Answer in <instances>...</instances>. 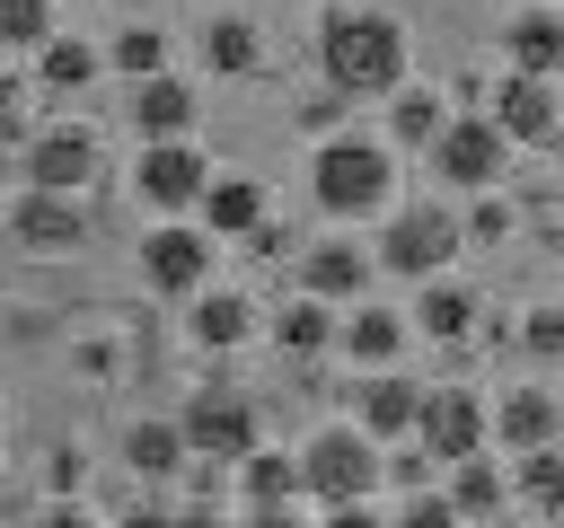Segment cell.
<instances>
[{
    "label": "cell",
    "instance_id": "13",
    "mask_svg": "<svg viewBox=\"0 0 564 528\" xmlns=\"http://www.w3.org/2000/svg\"><path fill=\"white\" fill-rule=\"evenodd\" d=\"M273 220V194H264V176H247V167H212L203 176V202H194V229L220 246V238H256Z\"/></svg>",
    "mask_w": 564,
    "mask_h": 528
},
{
    "label": "cell",
    "instance_id": "2",
    "mask_svg": "<svg viewBox=\"0 0 564 528\" xmlns=\"http://www.w3.org/2000/svg\"><path fill=\"white\" fill-rule=\"evenodd\" d=\"M308 194H317V211L326 220H379L388 202H397V150L379 141V132H326L317 150H308Z\"/></svg>",
    "mask_w": 564,
    "mask_h": 528
},
{
    "label": "cell",
    "instance_id": "31",
    "mask_svg": "<svg viewBox=\"0 0 564 528\" xmlns=\"http://www.w3.org/2000/svg\"><path fill=\"white\" fill-rule=\"evenodd\" d=\"M44 35H62L53 0H0V53H35Z\"/></svg>",
    "mask_w": 564,
    "mask_h": 528
},
{
    "label": "cell",
    "instance_id": "25",
    "mask_svg": "<svg viewBox=\"0 0 564 528\" xmlns=\"http://www.w3.org/2000/svg\"><path fill=\"white\" fill-rule=\"evenodd\" d=\"M229 475H238V510H273V502H300V458H291V449H264V440H256V449H247Z\"/></svg>",
    "mask_w": 564,
    "mask_h": 528
},
{
    "label": "cell",
    "instance_id": "22",
    "mask_svg": "<svg viewBox=\"0 0 564 528\" xmlns=\"http://www.w3.org/2000/svg\"><path fill=\"white\" fill-rule=\"evenodd\" d=\"M423 299L405 308V326L423 334V343H467L476 334V290L467 282H449V273H432V282H414Z\"/></svg>",
    "mask_w": 564,
    "mask_h": 528
},
{
    "label": "cell",
    "instance_id": "30",
    "mask_svg": "<svg viewBox=\"0 0 564 528\" xmlns=\"http://www.w3.org/2000/svg\"><path fill=\"white\" fill-rule=\"evenodd\" d=\"M106 70L115 79H150V70H167V26H115V44H106Z\"/></svg>",
    "mask_w": 564,
    "mask_h": 528
},
{
    "label": "cell",
    "instance_id": "5",
    "mask_svg": "<svg viewBox=\"0 0 564 528\" xmlns=\"http://www.w3.org/2000/svg\"><path fill=\"white\" fill-rule=\"evenodd\" d=\"M423 158H432V176H441L449 194H494V185L511 176V141L485 123V106L449 114V123H441V141H432Z\"/></svg>",
    "mask_w": 564,
    "mask_h": 528
},
{
    "label": "cell",
    "instance_id": "16",
    "mask_svg": "<svg viewBox=\"0 0 564 528\" xmlns=\"http://www.w3.org/2000/svg\"><path fill=\"white\" fill-rule=\"evenodd\" d=\"M194 123H203V88L194 79H176V70L132 79V132L141 141H194Z\"/></svg>",
    "mask_w": 564,
    "mask_h": 528
},
{
    "label": "cell",
    "instance_id": "32",
    "mask_svg": "<svg viewBox=\"0 0 564 528\" xmlns=\"http://www.w3.org/2000/svg\"><path fill=\"white\" fill-rule=\"evenodd\" d=\"M511 229H520V211H511L502 194H476V202L458 211V238H467V246H502Z\"/></svg>",
    "mask_w": 564,
    "mask_h": 528
},
{
    "label": "cell",
    "instance_id": "17",
    "mask_svg": "<svg viewBox=\"0 0 564 528\" xmlns=\"http://www.w3.org/2000/svg\"><path fill=\"white\" fill-rule=\"evenodd\" d=\"M432 493L458 510V528H476V519H502V510H511V466H502L494 449H476V458H449Z\"/></svg>",
    "mask_w": 564,
    "mask_h": 528
},
{
    "label": "cell",
    "instance_id": "3",
    "mask_svg": "<svg viewBox=\"0 0 564 528\" xmlns=\"http://www.w3.org/2000/svg\"><path fill=\"white\" fill-rule=\"evenodd\" d=\"M458 246H467V238H458V211H449V202H388L370 264L397 273V282H432V273L458 264Z\"/></svg>",
    "mask_w": 564,
    "mask_h": 528
},
{
    "label": "cell",
    "instance_id": "6",
    "mask_svg": "<svg viewBox=\"0 0 564 528\" xmlns=\"http://www.w3.org/2000/svg\"><path fill=\"white\" fill-rule=\"evenodd\" d=\"M176 440H185V458H203V466H238V458L264 440V422H256V405H247L238 387H194L185 414H176Z\"/></svg>",
    "mask_w": 564,
    "mask_h": 528
},
{
    "label": "cell",
    "instance_id": "46",
    "mask_svg": "<svg viewBox=\"0 0 564 528\" xmlns=\"http://www.w3.org/2000/svg\"><path fill=\"white\" fill-rule=\"evenodd\" d=\"M555 18H564V0H555Z\"/></svg>",
    "mask_w": 564,
    "mask_h": 528
},
{
    "label": "cell",
    "instance_id": "34",
    "mask_svg": "<svg viewBox=\"0 0 564 528\" xmlns=\"http://www.w3.org/2000/svg\"><path fill=\"white\" fill-rule=\"evenodd\" d=\"M529 326H520V352L529 361H564V308H520Z\"/></svg>",
    "mask_w": 564,
    "mask_h": 528
},
{
    "label": "cell",
    "instance_id": "7",
    "mask_svg": "<svg viewBox=\"0 0 564 528\" xmlns=\"http://www.w3.org/2000/svg\"><path fill=\"white\" fill-rule=\"evenodd\" d=\"M106 176V141L79 123V114H53L35 141H26V185L35 194H88Z\"/></svg>",
    "mask_w": 564,
    "mask_h": 528
},
{
    "label": "cell",
    "instance_id": "37",
    "mask_svg": "<svg viewBox=\"0 0 564 528\" xmlns=\"http://www.w3.org/2000/svg\"><path fill=\"white\" fill-rule=\"evenodd\" d=\"M300 123H308L317 141H326V132H344V97H335V88H317V97L300 106Z\"/></svg>",
    "mask_w": 564,
    "mask_h": 528
},
{
    "label": "cell",
    "instance_id": "47",
    "mask_svg": "<svg viewBox=\"0 0 564 528\" xmlns=\"http://www.w3.org/2000/svg\"><path fill=\"white\" fill-rule=\"evenodd\" d=\"M555 405H564V387H555Z\"/></svg>",
    "mask_w": 564,
    "mask_h": 528
},
{
    "label": "cell",
    "instance_id": "15",
    "mask_svg": "<svg viewBox=\"0 0 564 528\" xmlns=\"http://www.w3.org/2000/svg\"><path fill=\"white\" fill-rule=\"evenodd\" d=\"M405 343H414V326H405V308H388V299H352V308L335 317V352H344L352 370H397Z\"/></svg>",
    "mask_w": 564,
    "mask_h": 528
},
{
    "label": "cell",
    "instance_id": "26",
    "mask_svg": "<svg viewBox=\"0 0 564 528\" xmlns=\"http://www.w3.org/2000/svg\"><path fill=\"white\" fill-rule=\"evenodd\" d=\"M97 70H106V53L79 44V35H44V44H35V88H44V97H79Z\"/></svg>",
    "mask_w": 564,
    "mask_h": 528
},
{
    "label": "cell",
    "instance_id": "20",
    "mask_svg": "<svg viewBox=\"0 0 564 528\" xmlns=\"http://www.w3.org/2000/svg\"><path fill=\"white\" fill-rule=\"evenodd\" d=\"M9 229L35 246V255H62V246H79L88 238V211H79V194H18V211H9Z\"/></svg>",
    "mask_w": 564,
    "mask_h": 528
},
{
    "label": "cell",
    "instance_id": "11",
    "mask_svg": "<svg viewBox=\"0 0 564 528\" xmlns=\"http://www.w3.org/2000/svg\"><path fill=\"white\" fill-rule=\"evenodd\" d=\"M485 123H494L511 150H546V141H555V123H564V79H520V70H502V79H494Z\"/></svg>",
    "mask_w": 564,
    "mask_h": 528
},
{
    "label": "cell",
    "instance_id": "18",
    "mask_svg": "<svg viewBox=\"0 0 564 528\" xmlns=\"http://www.w3.org/2000/svg\"><path fill=\"white\" fill-rule=\"evenodd\" d=\"M414 405H423V387H414L405 370H370V378L352 387V414H344V422H352L361 440H379V449H388V440H405V431H414Z\"/></svg>",
    "mask_w": 564,
    "mask_h": 528
},
{
    "label": "cell",
    "instance_id": "21",
    "mask_svg": "<svg viewBox=\"0 0 564 528\" xmlns=\"http://www.w3.org/2000/svg\"><path fill=\"white\" fill-rule=\"evenodd\" d=\"M185 334H194V352H238V343H256V299L247 290H194Z\"/></svg>",
    "mask_w": 564,
    "mask_h": 528
},
{
    "label": "cell",
    "instance_id": "8",
    "mask_svg": "<svg viewBox=\"0 0 564 528\" xmlns=\"http://www.w3.org/2000/svg\"><path fill=\"white\" fill-rule=\"evenodd\" d=\"M203 176H212V158H203L194 141H141V158H132V194H141V211H159V220H194Z\"/></svg>",
    "mask_w": 564,
    "mask_h": 528
},
{
    "label": "cell",
    "instance_id": "4",
    "mask_svg": "<svg viewBox=\"0 0 564 528\" xmlns=\"http://www.w3.org/2000/svg\"><path fill=\"white\" fill-rule=\"evenodd\" d=\"M300 502H370L379 493V440H361L352 422H317L300 449Z\"/></svg>",
    "mask_w": 564,
    "mask_h": 528
},
{
    "label": "cell",
    "instance_id": "14",
    "mask_svg": "<svg viewBox=\"0 0 564 528\" xmlns=\"http://www.w3.org/2000/svg\"><path fill=\"white\" fill-rule=\"evenodd\" d=\"M370 282H379L370 246H352V238H317V246H300V290H308V299L352 308V299H370Z\"/></svg>",
    "mask_w": 564,
    "mask_h": 528
},
{
    "label": "cell",
    "instance_id": "39",
    "mask_svg": "<svg viewBox=\"0 0 564 528\" xmlns=\"http://www.w3.org/2000/svg\"><path fill=\"white\" fill-rule=\"evenodd\" d=\"M35 528H106V519H97V510L70 493V502H44V510H35Z\"/></svg>",
    "mask_w": 564,
    "mask_h": 528
},
{
    "label": "cell",
    "instance_id": "29",
    "mask_svg": "<svg viewBox=\"0 0 564 528\" xmlns=\"http://www.w3.org/2000/svg\"><path fill=\"white\" fill-rule=\"evenodd\" d=\"M203 62H212L220 79H247V70L264 62V44H256V26L229 9V18H212V26H203Z\"/></svg>",
    "mask_w": 564,
    "mask_h": 528
},
{
    "label": "cell",
    "instance_id": "28",
    "mask_svg": "<svg viewBox=\"0 0 564 528\" xmlns=\"http://www.w3.org/2000/svg\"><path fill=\"white\" fill-rule=\"evenodd\" d=\"M502 466H511V502H529L538 519L564 510V440L555 449H529V458H502Z\"/></svg>",
    "mask_w": 564,
    "mask_h": 528
},
{
    "label": "cell",
    "instance_id": "10",
    "mask_svg": "<svg viewBox=\"0 0 564 528\" xmlns=\"http://www.w3.org/2000/svg\"><path fill=\"white\" fill-rule=\"evenodd\" d=\"M432 466H449V458H476L485 449V396L476 387H423V405H414V431H405Z\"/></svg>",
    "mask_w": 564,
    "mask_h": 528
},
{
    "label": "cell",
    "instance_id": "19",
    "mask_svg": "<svg viewBox=\"0 0 564 528\" xmlns=\"http://www.w3.org/2000/svg\"><path fill=\"white\" fill-rule=\"evenodd\" d=\"M502 70H520V79H564V18H555V0L511 9V26H502Z\"/></svg>",
    "mask_w": 564,
    "mask_h": 528
},
{
    "label": "cell",
    "instance_id": "1",
    "mask_svg": "<svg viewBox=\"0 0 564 528\" xmlns=\"http://www.w3.org/2000/svg\"><path fill=\"white\" fill-rule=\"evenodd\" d=\"M317 70H326V88L352 106V97H397L405 79H414V35H405V18L397 9H326V26H317Z\"/></svg>",
    "mask_w": 564,
    "mask_h": 528
},
{
    "label": "cell",
    "instance_id": "12",
    "mask_svg": "<svg viewBox=\"0 0 564 528\" xmlns=\"http://www.w3.org/2000/svg\"><path fill=\"white\" fill-rule=\"evenodd\" d=\"M555 440H564V405H555V387H502V396L485 405V449L529 458V449H555Z\"/></svg>",
    "mask_w": 564,
    "mask_h": 528
},
{
    "label": "cell",
    "instance_id": "33",
    "mask_svg": "<svg viewBox=\"0 0 564 528\" xmlns=\"http://www.w3.org/2000/svg\"><path fill=\"white\" fill-rule=\"evenodd\" d=\"M432 475H441V466H432L414 440H388V449H379V484H397V493H432Z\"/></svg>",
    "mask_w": 564,
    "mask_h": 528
},
{
    "label": "cell",
    "instance_id": "23",
    "mask_svg": "<svg viewBox=\"0 0 564 528\" xmlns=\"http://www.w3.org/2000/svg\"><path fill=\"white\" fill-rule=\"evenodd\" d=\"M449 114H458V106H449L432 79H405V88L388 97V150H432Z\"/></svg>",
    "mask_w": 564,
    "mask_h": 528
},
{
    "label": "cell",
    "instance_id": "9",
    "mask_svg": "<svg viewBox=\"0 0 564 528\" xmlns=\"http://www.w3.org/2000/svg\"><path fill=\"white\" fill-rule=\"evenodd\" d=\"M212 238L194 229V220H159V229H141V282L159 290V299H194V290H212Z\"/></svg>",
    "mask_w": 564,
    "mask_h": 528
},
{
    "label": "cell",
    "instance_id": "40",
    "mask_svg": "<svg viewBox=\"0 0 564 528\" xmlns=\"http://www.w3.org/2000/svg\"><path fill=\"white\" fill-rule=\"evenodd\" d=\"M229 528H308V510L300 502H273V510H238Z\"/></svg>",
    "mask_w": 564,
    "mask_h": 528
},
{
    "label": "cell",
    "instance_id": "41",
    "mask_svg": "<svg viewBox=\"0 0 564 528\" xmlns=\"http://www.w3.org/2000/svg\"><path fill=\"white\" fill-rule=\"evenodd\" d=\"M167 528H229V510L203 493V502H185V510H167Z\"/></svg>",
    "mask_w": 564,
    "mask_h": 528
},
{
    "label": "cell",
    "instance_id": "44",
    "mask_svg": "<svg viewBox=\"0 0 564 528\" xmlns=\"http://www.w3.org/2000/svg\"><path fill=\"white\" fill-rule=\"evenodd\" d=\"M546 150H564V123H555V141H546Z\"/></svg>",
    "mask_w": 564,
    "mask_h": 528
},
{
    "label": "cell",
    "instance_id": "27",
    "mask_svg": "<svg viewBox=\"0 0 564 528\" xmlns=\"http://www.w3.org/2000/svg\"><path fill=\"white\" fill-rule=\"evenodd\" d=\"M123 466H132L141 484H167V475H185V440H176V422H167V414L132 422V431H123Z\"/></svg>",
    "mask_w": 564,
    "mask_h": 528
},
{
    "label": "cell",
    "instance_id": "24",
    "mask_svg": "<svg viewBox=\"0 0 564 528\" xmlns=\"http://www.w3.org/2000/svg\"><path fill=\"white\" fill-rule=\"evenodd\" d=\"M335 317H344V308H326V299L300 290V299H291L282 317H264L256 334H264L273 352H291V361H317V352H335Z\"/></svg>",
    "mask_w": 564,
    "mask_h": 528
},
{
    "label": "cell",
    "instance_id": "45",
    "mask_svg": "<svg viewBox=\"0 0 564 528\" xmlns=\"http://www.w3.org/2000/svg\"><path fill=\"white\" fill-rule=\"evenodd\" d=\"M546 528H564V510H555V519H546Z\"/></svg>",
    "mask_w": 564,
    "mask_h": 528
},
{
    "label": "cell",
    "instance_id": "38",
    "mask_svg": "<svg viewBox=\"0 0 564 528\" xmlns=\"http://www.w3.org/2000/svg\"><path fill=\"white\" fill-rule=\"evenodd\" d=\"M308 528H388V519H379L370 502H326V510H317Z\"/></svg>",
    "mask_w": 564,
    "mask_h": 528
},
{
    "label": "cell",
    "instance_id": "35",
    "mask_svg": "<svg viewBox=\"0 0 564 528\" xmlns=\"http://www.w3.org/2000/svg\"><path fill=\"white\" fill-rule=\"evenodd\" d=\"M388 528H458V510H449V502H441V493H405V502H397V519H388Z\"/></svg>",
    "mask_w": 564,
    "mask_h": 528
},
{
    "label": "cell",
    "instance_id": "43",
    "mask_svg": "<svg viewBox=\"0 0 564 528\" xmlns=\"http://www.w3.org/2000/svg\"><path fill=\"white\" fill-rule=\"evenodd\" d=\"M546 238H555V255H564V211H555V229H546Z\"/></svg>",
    "mask_w": 564,
    "mask_h": 528
},
{
    "label": "cell",
    "instance_id": "36",
    "mask_svg": "<svg viewBox=\"0 0 564 528\" xmlns=\"http://www.w3.org/2000/svg\"><path fill=\"white\" fill-rule=\"evenodd\" d=\"M79 475H88V458H79V449L62 440V449H53V466H44V484H53V502H70V493H79Z\"/></svg>",
    "mask_w": 564,
    "mask_h": 528
},
{
    "label": "cell",
    "instance_id": "42",
    "mask_svg": "<svg viewBox=\"0 0 564 528\" xmlns=\"http://www.w3.org/2000/svg\"><path fill=\"white\" fill-rule=\"evenodd\" d=\"M106 528H167V502H132L123 519H106Z\"/></svg>",
    "mask_w": 564,
    "mask_h": 528
}]
</instances>
